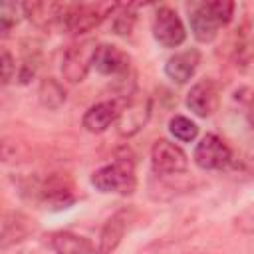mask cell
Wrapping results in <instances>:
<instances>
[{
    "instance_id": "obj_22",
    "label": "cell",
    "mask_w": 254,
    "mask_h": 254,
    "mask_svg": "<svg viewBox=\"0 0 254 254\" xmlns=\"http://www.w3.org/2000/svg\"><path fill=\"white\" fill-rule=\"evenodd\" d=\"M113 16V22H111V28L117 36H129L135 28V22H137V14H135V8L133 6H125V4H117L115 12L111 14Z\"/></svg>"
},
{
    "instance_id": "obj_9",
    "label": "cell",
    "mask_w": 254,
    "mask_h": 254,
    "mask_svg": "<svg viewBox=\"0 0 254 254\" xmlns=\"http://www.w3.org/2000/svg\"><path fill=\"white\" fill-rule=\"evenodd\" d=\"M137 210L133 206H123L119 210H115L105 224L99 230V238H97V250L95 254H113V250L119 246V242L123 240L125 232L129 230L131 222L135 220Z\"/></svg>"
},
{
    "instance_id": "obj_5",
    "label": "cell",
    "mask_w": 254,
    "mask_h": 254,
    "mask_svg": "<svg viewBox=\"0 0 254 254\" xmlns=\"http://www.w3.org/2000/svg\"><path fill=\"white\" fill-rule=\"evenodd\" d=\"M97 44L93 40H81L64 52L62 58V75L67 83H81L89 69L93 67V56H95Z\"/></svg>"
},
{
    "instance_id": "obj_21",
    "label": "cell",
    "mask_w": 254,
    "mask_h": 254,
    "mask_svg": "<svg viewBox=\"0 0 254 254\" xmlns=\"http://www.w3.org/2000/svg\"><path fill=\"white\" fill-rule=\"evenodd\" d=\"M169 133L181 143H192L198 137V125L187 115H173L169 119Z\"/></svg>"
},
{
    "instance_id": "obj_25",
    "label": "cell",
    "mask_w": 254,
    "mask_h": 254,
    "mask_svg": "<svg viewBox=\"0 0 254 254\" xmlns=\"http://www.w3.org/2000/svg\"><path fill=\"white\" fill-rule=\"evenodd\" d=\"M234 228L242 234H254V204L246 206L234 216Z\"/></svg>"
},
{
    "instance_id": "obj_10",
    "label": "cell",
    "mask_w": 254,
    "mask_h": 254,
    "mask_svg": "<svg viewBox=\"0 0 254 254\" xmlns=\"http://www.w3.org/2000/svg\"><path fill=\"white\" fill-rule=\"evenodd\" d=\"M93 69L109 77H125L131 71V56L115 44H97Z\"/></svg>"
},
{
    "instance_id": "obj_11",
    "label": "cell",
    "mask_w": 254,
    "mask_h": 254,
    "mask_svg": "<svg viewBox=\"0 0 254 254\" xmlns=\"http://www.w3.org/2000/svg\"><path fill=\"white\" fill-rule=\"evenodd\" d=\"M218 101H220V91L216 81L210 77H204L192 83V87L185 97L187 107L198 117H210L218 109Z\"/></svg>"
},
{
    "instance_id": "obj_7",
    "label": "cell",
    "mask_w": 254,
    "mask_h": 254,
    "mask_svg": "<svg viewBox=\"0 0 254 254\" xmlns=\"http://www.w3.org/2000/svg\"><path fill=\"white\" fill-rule=\"evenodd\" d=\"M151 167L157 175L175 177L187 171L189 157L177 143L169 139H157L151 147Z\"/></svg>"
},
{
    "instance_id": "obj_1",
    "label": "cell",
    "mask_w": 254,
    "mask_h": 254,
    "mask_svg": "<svg viewBox=\"0 0 254 254\" xmlns=\"http://www.w3.org/2000/svg\"><path fill=\"white\" fill-rule=\"evenodd\" d=\"M22 194H26L30 200H36L52 210H64L69 208L75 200V185L69 175L65 173H50L44 177H28L22 181Z\"/></svg>"
},
{
    "instance_id": "obj_15",
    "label": "cell",
    "mask_w": 254,
    "mask_h": 254,
    "mask_svg": "<svg viewBox=\"0 0 254 254\" xmlns=\"http://www.w3.org/2000/svg\"><path fill=\"white\" fill-rule=\"evenodd\" d=\"M121 115V103L117 99H103L87 107V111L81 117V125L89 133H103L107 131Z\"/></svg>"
},
{
    "instance_id": "obj_17",
    "label": "cell",
    "mask_w": 254,
    "mask_h": 254,
    "mask_svg": "<svg viewBox=\"0 0 254 254\" xmlns=\"http://www.w3.org/2000/svg\"><path fill=\"white\" fill-rule=\"evenodd\" d=\"M232 58L236 65H250L254 64V12L242 16L232 44Z\"/></svg>"
},
{
    "instance_id": "obj_16",
    "label": "cell",
    "mask_w": 254,
    "mask_h": 254,
    "mask_svg": "<svg viewBox=\"0 0 254 254\" xmlns=\"http://www.w3.org/2000/svg\"><path fill=\"white\" fill-rule=\"evenodd\" d=\"M67 4L62 2H24V18L40 30L62 28Z\"/></svg>"
},
{
    "instance_id": "obj_18",
    "label": "cell",
    "mask_w": 254,
    "mask_h": 254,
    "mask_svg": "<svg viewBox=\"0 0 254 254\" xmlns=\"http://www.w3.org/2000/svg\"><path fill=\"white\" fill-rule=\"evenodd\" d=\"M50 248L56 254H95L97 250L87 236L71 230H58L50 234Z\"/></svg>"
},
{
    "instance_id": "obj_3",
    "label": "cell",
    "mask_w": 254,
    "mask_h": 254,
    "mask_svg": "<svg viewBox=\"0 0 254 254\" xmlns=\"http://www.w3.org/2000/svg\"><path fill=\"white\" fill-rule=\"evenodd\" d=\"M91 185L103 194H133L137 189L135 165L129 157H117L115 161L95 169L91 173Z\"/></svg>"
},
{
    "instance_id": "obj_13",
    "label": "cell",
    "mask_w": 254,
    "mask_h": 254,
    "mask_svg": "<svg viewBox=\"0 0 254 254\" xmlns=\"http://www.w3.org/2000/svg\"><path fill=\"white\" fill-rule=\"evenodd\" d=\"M36 232V220L20 210H8L2 216V234H0V246L6 250L10 246H16L30 238Z\"/></svg>"
},
{
    "instance_id": "obj_12",
    "label": "cell",
    "mask_w": 254,
    "mask_h": 254,
    "mask_svg": "<svg viewBox=\"0 0 254 254\" xmlns=\"http://www.w3.org/2000/svg\"><path fill=\"white\" fill-rule=\"evenodd\" d=\"M149 115H151V99L135 93L129 101H125L121 105V115L117 119L119 133L123 137L135 135L137 131L143 129V125L147 123Z\"/></svg>"
},
{
    "instance_id": "obj_6",
    "label": "cell",
    "mask_w": 254,
    "mask_h": 254,
    "mask_svg": "<svg viewBox=\"0 0 254 254\" xmlns=\"http://www.w3.org/2000/svg\"><path fill=\"white\" fill-rule=\"evenodd\" d=\"M153 38L159 46L163 48H179L187 40V30L177 14L175 8L171 6H159L155 16H153Z\"/></svg>"
},
{
    "instance_id": "obj_19",
    "label": "cell",
    "mask_w": 254,
    "mask_h": 254,
    "mask_svg": "<svg viewBox=\"0 0 254 254\" xmlns=\"http://www.w3.org/2000/svg\"><path fill=\"white\" fill-rule=\"evenodd\" d=\"M65 97H67L65 89L56 77H46V79L40 81V85H38V101H40L42 107L56 111L65 103Z\"/></svg>"
},
{
    "instance_id": "obj_4",
    "label": "cell",
    "mask_w": 254,
    "mask_h": 254,
    "mask_svg": "<svg viewBox=\"0 0 254 254\" xmlns=\"http://www.w3.org/2000/svg\"><path fill=\"white\" fill-rule=\"evenodd\" d=\"M117 4L109 2H83V4H67L62 30L71 36H81L97 28L103 20H107L115 12Z\"/></svg>"
},
{
    "instance_id": "obj_8",
    "label": "cell",
    "mask_w": 254,
    "mask_h": 254,
    "mask_svg": "<svg viewBox=\"0 0 254 254\" xmlns=\"http://www.w3.org/2000/svg\"><path fill=\"white\" fill-rule=\"evenodd\" d=\"M192 159L202 171H220L226 165H230L232 151L222 137H218L216 133H206L196 143Z\"/></svg>"
},
{
    "instance_id": "obj_23",
    "label": "cell",
    "mask_w": 254,
    "mask_h": 254,
    "mask_svg": "<svg viewBox=\"0 0 254 254\" xmlns=\"http://www.w3.org/2000/svg\"><path fill=\"white\" fill-rule=\"evenodd\" d=\"M24 18V4L20 2H4L0 8V32L2 36H10V32Z\"/></svg>"
},
{
    "instance_id": "obj_20",
    "label": "cell",
    "mask_w": 254,
    "mask_h": 254,
    "mask_svg": "<svg viewBox=\"0 0 254 254\" xmlns=\"http://www.w3.org/2000/svg\"><path fill=\"white\" fill-rule=\"evenodd\" d=\"M40 62H42V52H40V46L36 42L24 46V52H22V60L18 64V81L20 83H30L36 73H38V67H40Z\"/></svg>"
},
{
    "instance_id": "obj_24",
    "label": "cell",
    "mask_w": 254,
    "mask_h": 254,
    "mask_svg": "<svg viewBox=\"0 0 254 254\" xmlns=\"http://www.w3.org/2000/svg\"><path fill=\"white\" fill-rule=\"evenodd\" d=\"M0 64H2V85H8L12 79L18 77V64H16V58L4 48V50H2V60H0Z\"/></svg>"
},
{
    "instance_id": "obj_2",
    "label": "cell",
    "mask_w": 254,
    "mask_h": 254,
    "mask_svg": "<svg viewBox=\"0 0 254 254\" xmlns=\"http://www.w3.org/2000/svg\"><path fill=\"white\" fill-rule=\"evenodd\" d=\"M234 2L228 0H210V2H190L187 6L189 26L192 36L208 44L218 36V30L224 28L234 16Z\"/></svg>"
},
{
    "instance_id": "obj_14",
    "label": "cell",
    "mask_w": 254,
    "mask_h": 254,
    "mask_svg": "<svg viewBox=\"0 0 254 254\" xmlns=\"http://www.w3.org/2000/svg\"><path fill=\"white\" fill-rule=\"evenodd\" d=\"M198 65H200V52L196 48H187V50L175 52L165 62V75L173 83L183 85L194 77Z\"/></svg>"
}]
</instances>
